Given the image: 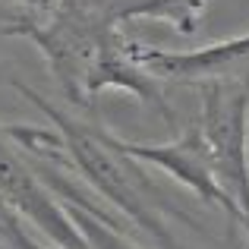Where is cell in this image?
I'll return each instance as SVG.
<instances>
[{
    "instance_id": "2",
    "label": "cell",
    "mask_w": 249,
    "mask_h": 249,
    "mask_svg": "<svg viewBox=\"0 0 249 249\" xmlns=\"http://www.w3.org/2000/svg\"><path fill=\"white\" fill-rule=\"evenodd\" d=\"M249 54V38H240V41L231 44H218L212 51H202V54H186V57H174V54H155V51H139V60H145L148 67L161 70V73H212V70L224 67L231 60H240V57Z\"/></svg>"
},
{
    "instance_id": "1",
    "label": "cell",
    "mask_w": 249,
    "mask_h": 249,
    "mask_svg": "<svg viewBox=\"0 0 249 249\" xmlns=\"http://www.w3.org/2000/svg\"><path fill=\"white\" fill-rule=\"evenodd\" d=\"M110 19H136V16H152L167 19L180 32H193L202 22L208 0H95Z\"/></svg>"
}]
</instances>
